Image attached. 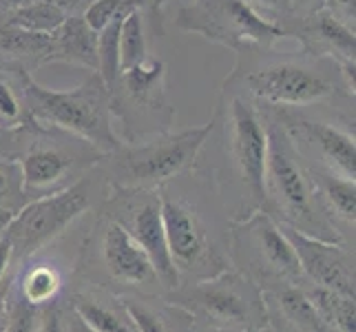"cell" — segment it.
<instances>
[{"label": "cell", "instance_id": "obj_1", "mask_svg": "<svg viewBox=\"0 0 356 332\" xmlns=\"http://www.w3.org/2000/svg\"><path fill=\"white\" fill-rule=\"evenodd\" d=\"M16 71L24 106L33 120L78 135L100 153H113L122 144L111 122V95L95 71L71 91L47 89L22 67H16Z\"/></svg>", "mask_w": 356, "mask_h": 332}, {"label": "cell", "instance_id": "obj_2", "mask_svg": "<svg viewBox=\"0 0 356 332\" xmlns=\"http://www.w3.org/2000/svg\"><path fill=\"white\" fill-rule=\"evenodd\" d=\"M175 24L237 54L266 52L288 35L286 27L266 20L245 0H191L177 11Z\"/></svg>", "mask_w": 356, "mask_h": 332}, {"label": "cell", "instance_id": "obj_3", "mask_svg": "<svg viewBox=\"0 0 356 332\" xmlns=\"http://www.w3.org/2000/svg\"><path fill=\"white\" fill-rule=\"evenodd\" d=\"M213 127L215 122L211 120L204 127L162 135V138H155L144 144H120L113 151L120 153V180L129 187H155V184L168 182L170 177L179 175L181 171H186L197 159Z\"/></svg>", "mask_w": 356, "mask_h": 332}, {"label": "cell", "instance_id": "obj_4", "mask_svg": "<svg viewBox=\"0 0 356 332\" xmlns=\"http://www.w3.org/2000/svg\"><path fill=\"white\" fill-rule=\"evenodd\" d=\"M266 133H268L266 173H264L266 200L275 202V206L290 221V226L308 224V221H312L314 189L310 184L308 173L299 164V155L292 144L290 133L279 125H270Z\"/></svg>", "mask_w": 356, "mask_h": 332}, {"label": "cell", "instance_id": "obj_5", "mask_svg": "<svg viewBox=\"0 0 356 332\" xmlns=\"http://www.w3.org/2000/svg\"><path fill=\"white\" fill-rule=\"evenodd\" d=\"M89 208V198L80 187H69L54 195L27 204L18 215L11 217L3 230L11 242L14 257H27L58 237Z\"/></svg>", "mask_w": 356, "mask_h": 332}, {"label": "cell", "instance_id": "obj_6", "mask_svg": "<svg viewBox=\"0 0 356 332\" xmlns=\"http://www.w3.org/2000/svg\"><path fill=\"white\" fill-rule=\"evenodd\" d=\"M243 87L254 97L277 106H305L323 102L337 93L321 73L297 63H279L250 71Z\"/></svg>", "mask_w": 356, "mask_h": 332}, {"label": "cell", "instance_id": "obj_7", "mask_svg": "<svg viewBox=\"0 0 356 332\" xmlns=\"http://www.w3.org/2000/svg\"><path fill=\"white\" fill-rule=\"evenodd\" d=\"M186 301L208 322L224 328L248 330L259 326L266 317L259 292L248 279H241L239 275H222L200 284Z\"/></svg>", "mask_w": 356, "mask_h": 332}, {"label": "cell", "instance_id": "obj_8", "mask_svg": "<svg viewBox=\"0 0 356 332\" xmlns=\"http://www.w3.org/2000/svg\"><path fill=\"white\" fill-rule=\"evenodd\" d=\"M226 138L245 189L254 200L264 202L268 133L259 113L243 97H232L226 106Z\"/></svg>", "mask_w": 356, "mask_h": 332}, {"label": "cell", "instance_id": "obj_9", "mask_svg": "<svg viewBox=\"0 0 356 332\" xmlns=\"http://www.w3.org/2000/svg\"><path fill=\"white\" fill-rule=\"evenodd\" d=\"M281 230L297 253L301 270L316 286L354 297V260L343 246L312 237L290 224L281 226Z\"/></svg>", "mask_w": 356, "mask_h": 332}, {"label": "cell", "instance_id": "obj_10", "mask_svg": "<svg viewBox=\"0 0 356 332\" xmlns=\"http://www.w3.org/2000/svg\"><path fill=\"white\" fill-rule=\"evenodd\" d=\"M294 35L305 54L314 58H332L337 65L354 63L356 56V35L350 24L339 20L332 11L325 7L312 9L308 18L299 22L297 29L288 31Z\"/></svg>", "mask_w": 356, "mask_h": 332}, {"label": "cell", "instance_id": "obj_11", "mask_svg": "<svg viewBox=\"0 0 356 332\" xmlns=\"http://www.w3.org/2000/svg\"><path fill=\"white\" fill-rule=\"evenodd\" d=\"M124 91V100L142 116H166L173 118V109L166 102V65L159 58H146L140 65L120 71L113 89Z\"/></svg>", "mask_w": 356, "mask_h": 332}, {"label": "cell", "instance_id": "obj_12", "mask_svg": "<svg viewBox=\"0 0 356 332\" xmlns=\"http://www.w3.org/2000/svg\"><path fill=\"white\" fill-rule=\"evenodd\" d=\"M129 235L138 242L144 253L149 255L151 266L155 270V277L162 279L166 286L177 284V266L170 260L166 237H164V224H162V204L159 198H146L138 206L131 208Z\"/></svg>", "mask_w": 356, "mask_h": 332}, {"label": "cell", "instance_id": "obj_13", "mask_svg": "<svg viewBox=\"0 0 356 332\" xmlns=\"http://www.w3.org/2000/svg\"><path fill=\"white\" fill-rule=\"evenodd\" d=\"M284 129L288 133H297L301 140H305L323 162L337 171V175L348 180L356 177V146L354 135L341 131L337 127L323 125V122L303 120V118H286Z\"/></svg>", "mask_w": 356, "mask_h": 332}, {"label": "cell", "instance_id": "obj_14", "mask_svg": "<svg viewBox=\"0 0 356 332\" xmlns=\"http://www.w3.org/2000/svg\"><path fill=\"white\" fill-rule=\"evenodd\" d=\"M159 204H162V224L170 260L175 266L193 268V264L202 262L206 255V239L197 217L191 213V208L170 198H159Z\"/></svg>", "mask_w": 356, "mask_h": 332}, {"label": "cell", "instance_id": "obj_15", "mask_svg": "<svg viewBox=\"0 0 356 332\" xmlns=\"http://www.w3.org/2000/svg\"><path fill=\"white\" fill-rule=\"evenodd\" d=\"M102 255L108 273L129 284H146L155 277L149 255L122 224H108L104 230Z\"/></svg>", "mask_w": 356, "mask_h": 332}, {"label": "cell", "instance_id": "obj_16", "mask_svg": "<svg viewBox=\"0 0 356 332\" xmlns=\"http://www.w3.org/2000/svg\"><path fill=\"white\" fill-rule=\"evenodd\" d=\"M73 63L97 71V33L82 16H67L56 33H51L47 63Z\"/></svg>", "mask_w": 356, "mask_h": 332}, {"label": "cell", "instance_id": "obj_17", "mask_svg": "<svg viewBox=\"0 0 356 332\" xmlns=\"http://www.w3.org/2000/svg\"><path fill=\"white\" fill-rule=\"evenodd\" d=\"M22 171V191L38 193L56 187L73 166V157L60 149L33 146L18 159Z\"/></svg>", "mask_w": 356, "mask_h": 332}, {"label": "cell", "instance_id": "obj_18", "mask_svg": "<svg viewBox=\"0 0 356 332\" xmlns=\"http://www.w3.org/2000/svg\"><path fill=\"white\" fill-rule=\"evenodd\" d=\"M254 246L259 248L261 257L266 260V264L277 270L279 275L284 277H299L303 275L301 264L297 260V253H294L292 244L288 242V237L284 235L277 224L270 221V217L266 215H254L248 224Z\"/></svg>", "mask_w": 356, "mask_h": 332}, {"label": "cell", "instance_id": "obj_19", "mask_svg": "<svg viewBox=\"0 0 356 332\" xmlns=\"http://www.w3.org/2000/svg\"><path fill=\"white\" fill-rule=\"evenodd\" d=\"M308 294L310 303L314 306L321 322L334 332H356V306L354 297L334 292L330 288L316 286Z\"/></svg>", "mask_w": 356, "mask_h": 332}, {"label": "cell", "instance_id": "obj_20", "mask_svg": "<svg viewBox=\"0 0 356 332\" xmlns=\"http://www.w3.org/2000/svg\"><path fill=\"white\" fill-rule=\"evenodd\" d=\"M65 20H67V14L63 9H58L49 3H42V0H33L29 5L14 9V14H11L7 24L9 27L22 29V31L51 35L63 27Z\"/></svg>", "mask_w": 356, "mask_h": 332}, {"label": "cell", "instance_id": "obj_21", "mask_svg": "<svg viewBox=\"0 0 356 332\" xmlns=\"http://www.w3.org/2000/svg\"><path fill=\"white\" fill-rule=\"evenodd\" d=\"M73 310L78 313L84 328H89L91 332H138L129 315L122 317L118 310L97 303L95 299L76 297L73 299Z\"/></svg>", "mask_w": 356, "mask_h": 332}, {"label": "cell", "instance_id": "obj_22", "mask_svg": "<svg viewBox=\"0 0 356 332\" xmlns=\"http://www.w3.org/2000/svg\"><path fill=\"white\" fill-rule=\"evenodd\" d=\"M124 20L115 18L106 24L104 29L97 31V76L102 78L104 87L111 93L113 84L120 76V24Z\"/></svg>", "mask_w": 356, "mask_h": 332}, {"label": "cell", "instance_id": "obj_23", "mask_svg": "<svg viewBox=\"0 0 356 332\" xmlns=\"http://www.w3.org/2000/svg\"><path fill=\"white\" fill-rule=\"evenodd\" d=\"M149 58L144 33V16L140 11H131L120 24V71L140 65Z\"/></svg>", "mask_w": 356, "mask_h": 332}, {"label": "cell", "instance_id": "obj_24", "mask_svg": "<svg viewBox=\"0 0 356 332\" xmlns=\"http://www.w3.org/2000/svg\"><path fill=\"white\" fill-rule=\"evenodd\" d=\"M49 42H51V35L44 33L22 31L16 27H9V24L0 29V49H5L11 56L38 58V65H44L49 54Z\"/></svg>", "mask_w": 356, "mask_h": 332}, {"label": "cell", "instance_id": "obj_25", "mask_svg": "<svg viewBox=\"0 0 356 332\" xmlns=\"http://www.w3.org/2000/svg\"><path fill=\"white\" fill-rule=\"evenodd\" d=\"M318 182H321V193L325 202L330 204V208L346 221L356 219V187L354 180H348L343 175H318Z\"/></svg>", "mask_w": 356, "mask_h": 332}, {"label": "cell", "instance_id": "obj_26", "mask_svg": "<svg viewBox=\"0 0 356 332\" xmlns=\"http://www.w3.org/2000/svg\"><path fill=\"white\" fill-rule=\"evenodd\" d=\"M281 306H284L286 315L290 317L292 324H297L305 332H327L330 328L321 322V317L316 315L314 306L310 303L308 294L297 288H288L281 292Z\"/></svg>", "mask_w": 356, "mask_h": 332}, {"label": "cell", "instance_id": "obj_27", "mask_svg": "<svg viewBox=\"0 0 356 332\" xmlns=\"http://www.w3.org/2000/svg\"><path fill=\"white\" fill-rule=\"evenodd\" d=\"M60 288V277L54 268L38 266L27 273L22 281V297L29 303L38 306L44 301H51Z\"/></svg>", "mask_w": 356, "mask_h": 332}, {"label": "cell", "instance_id": "obj_28", "mask_svg": "<svg viewBox=\"0 0 356 332\" xmlns=\"http://www.w3.org/2000/svg\"><path fill=\"white\" fill-rule=\"evenodd\" d=\"M124 313L129 315V319L133 322L138 332H168L162 319H159L155 313H151L149 308H144L142 303L124 301Z\"/></svg>", "mask_w": 356, "mask_h": 332}, {"label": "cell", "instance_id": "obj_29", "mask_svg": "<svg viewBox=\"0 0 356 332\" xmlns=\"http://www.w3.org/2000/svg\"><path fill=\"white\" fill-rule=\"evenodd\" d=\"M22 118V106L11 91L9 82L0 73V127H14Z\"/></svg>", "mask_w": 356, "mask_h": 332}, {"label": "cell", "instance_id": "obj_30", "mask_svg": "<svg viewBox=\"0 0 356 332\" xmlns=\"http://www.w3.org/2000/svg\"><path fill=\"white\" fill-rule=\"evenodd\" d=\"M33 324H35V306L20 297L14 303V308H11L5 332H33Z\"/></svg>", "mask_w": 356, "mask_h": 332}, {"label": "cell", "instance_id": "obj_31", "mask_svg": "<svg viewBox=\"0 0 356 332\" xmlns=\"http://www.w3.org/2000/svg\"><path fill=\"white\" fill-rule=\"evenodd\" d=\"M166 3L168 0H113L115 11L120 16H127L131 11H140L142 16H151V18H155Z\"/></svg>", "mask_w": 356, "mask_h": 332}, {"label": "cell", "instance_id": "obj_32", "mask_svg": "<svg viewBox=\"0 0 356 332\" xmlns=\"http://www.w3.org/2000/svg\"><path fill=\"white\" fill-rule=\"evenodd\" d=\"M323 7L343 20L354 29V14H356V0H323Z\"/></svg>", "mask_w": 356, "mask_h": 332}, {"label": "cell", "instance_id": "obj_33", "mask_svg": "<svg viewBox=\"0 0 356 332\" xmlns=\"http://www.w3.org/2000/svg\"><path fill=\"white\" fill-rule=\"evenodd\" d=\"M248 5H252L254 9H264V11H273V14H284L292 5L290 0H245Z\"/></svg>", "mask_w": 356, "mask_h": 332}, {"label": "cell", "instance_id": "obj_34", "mask_svg": "<svg viewBox=\"0 0 356 332\" xmlns=\"http://www.w3.org/2000/svg\"><path fill=\"white\" fill-rule=\"evenodd\" d=\"M11 260H14V253H11V242L3 232V235H0V277H3V273L7 270Z\"/></svg>", "mask_w": 356, "mask_h": 332}, {"label": "cell", "instance_id": "obj_35", "mask_svg": "<svg viewBox=\"0 0 356 332\" xmlns=\"http://www.w3.org/2000/svg\"><path fill=\"white\" fill-rule=\"evenodd\" d=\"M42 3H49V5H54V7H58V9H63L65 14L67 11H76V9H80V7H84V5H91L93 0H42Z\"/></svg>", "mask_w": 356, "mask_h": 332}, {"label": "cell", "instance_id": "obj_36", "mask_svg": "<svg viewBox=\"0 0 356 332\" xmlns=\"http://www.w3.org/2000/svg\"><path fill=\"white\" fill-rule=\"evenodd\" d=\"M42 332H60V317H58V313H49L44 317Z\"/></svg>", "mask_w": 356, "mask_h": 332}, {"label": "cell", "instance_id": "obj_37", "mask_svg": "<svg viewBox=\"0 0 356 332\" xmlns=\"http://www.w3.org/2000/svg\"><path fill=\"white\" fill-rule=\"evenodd\" d=\"M11 217H14V213H9V211H5V208H0V235H3V230L7 228Z\"/></svg>", "mask_w": 356, "mask_h": 332}, {"label": "cell", "instance_id": "obj_38", "mask_svg": "<svg viewBox=\"0 0 356 332\" xmlns=\"http://www.w3.org/2000/svg\"><path fill=\"white\" fill-rule=\"evenodd\" d=\"M5 7H11V9H18V7H24V5H29L33 3V0H0Z\"/></svg>", "mask_w": 356, "mask_h": 332}, {"label": "cell", "instance_id": "obj_39", "mask_svg": "<svg viewBox=\"0 0 356 332\" xmlns=\"http://www.w3.org/2000/svg\"><path fill=\"white\" fill-rule=\"evenodd\" d=\"M5 191H7V175L0 171V198L5 195Z\"/></svg>", "mask_w": 356, "mask_h": 332}, {"label": "cell", "instance_id": "obj_40", "mask_svg": "<svg viewBox=\"0 0 356 332\" xmlns=\"http://www.w3.org/2000/svg\"><path fill=\"white\" fill-rule=\"evenodd\" d=\"M294 3H299V5H312L314 0H290V5H294Z\"/></svg>", "mask_w": 356, "mask_h": 332}, {"label": "cell", "instance_id": "obj_41", "mask_svg": "<svg viewBox=\"0 0 356 332\" xmlns=\"http://www.w3.org/2000/svg\"><path fill=\"white\" fill-rule=\"evenodd\" d=\"M0 138H3V127H0Z\"/></svg>", "mask_w": 356, "mask_h": 332}, {"label": "cell", "instance_id": "obj_42", "mask_svg": "<svg viewBox=\"0 0 356 332\" xmlns=\"http://www.w3.org/2000/svg\"><path fill=\"white\" fill-rule=\"evenodd\" d=\"M84 332H91V330H89V328H84Z\"/></svg>", "mask_w": 356, "mask_h": 332}]
</instances>
